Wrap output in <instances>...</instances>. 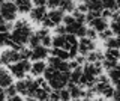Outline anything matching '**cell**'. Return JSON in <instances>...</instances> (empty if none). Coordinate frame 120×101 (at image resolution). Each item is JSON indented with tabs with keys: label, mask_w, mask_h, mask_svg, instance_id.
Returning a JSON list of instances; mask_svg holds the SVG:
<instances>
[{
	"label": "cell",
	"mask_w": 120,
	"mask_h": 101,
	"mask_svg": "<svg viewBox=\"0 0 120 101\" xmlns=\"http://www.w3.org/2000/svg\"><path fill=\"white\" fill-rule=\"evenodd\" d=\"M56 33H66V26L65 24H63V26L57 24V26H56Z\"/></svg>",
	"instance_id": "cell-42"
},
{
	"label": "cell",
	"mask_w": 120,
	"mask_h": 101,
	"mask_svg": "<svg viewBox=\"0 0 120 101\" xmlns=\"http://www.w3.org/2000/svg\"><path fill=\"white\" fill-rule=\"evenodd\" d=\"M32 33H33V30H32V26L29 24V21L17 20L14 24L11 36H12L14 42L20 44V45H24V44H29V39L32 36Z\"/></svg>",
	"instance_id": "cell-1"
},
{
	"label": "cell",
	"mask_w": 120,
	"mask_h": 101,
	"mask_svg": "<svg viewBox=\"0 0 120 101\" xmlns=\"http://www.w3.org/2000/svg\"><path fill=\"white\" fill-rule=\"evenodd\" d=\"M59 8L62 9L63 12H74V9L77 8V6H75L74 0H62Z\"/></svg>",
	"instance_id": "cell-28"
},
{
	"label": "cell",
	"mask_w": 120,
	"mask_h": 101,
	"mask_svg": "<svg viewBox=\"0 0 120 101\" xmlns=\"http://www.w3.org/2000/svg\"><path fill=\"white\" fill-rule=\"evenodd\" d=\"M108 78H110V81H112L114 85H117L120 81V66H114V68L108 69Z\"/></svg>",
	"instance_id": "cell-21"
},
{
	"label": "cell",
	"mask_w": 120,
	"mask_h": 101,
	"mask_svg": "<svg viewBox=\"0 0 120 101\" xmlns=\"http://www.w3.org/2000/svg\"><path fill=\"white\" fill-rule=\"evenodd\" d=\"M86 5H87L89 11H93V12L99 14V15H101V12H102V9H104V6H102V0H90V2L86 3Z\"/></svg>",
	"instance_id": "cell-20"
},
{
	"label": "cell",
	"mask_w": 120,
	"mask_h": 101,
	"mask_svg": "<svg viewBox=\"0 0 120 101\" xmlns=\"http://www.w3.org/2000/svg\"><path fill=\"white\" fill-rule=\"evenodd\" d=\"M20 51L15 50V48H11V50H5L2 54H0V63L2 65H11V63L20 61Z\"/></svg>",
	"instance_id": "cell-8"
},
{
	"label": "cell",
	"mask_w": 120,
	"mask_h": 101,
	"mask_svg": "<svg viewBox=\"0 0 120 101\" xmlns=\"http://www.w3.org/2000/svg\"><path fill=\"white\" fill-rule=\"evenodd\" d=\"M12 29H14L12 21H6V20L0 21V32H11Z\"/></svg>",
	"instance_id": "cell-32"
},
{
	"label": "cell",
	"mask_w": 120,
	"mask_h": 101,
	"mask_svg": "<svg viewBox=\"0 0 120 101\" xmlns=\"http://www.w3.org/2000/svg\"><path fill=\"white\" fill-rule=\"evenodd\" d=\"M112 98H114L116 101H120V88L114 89V93H112Z\"/></svg>",
	"instance_id": "cell-45"
},
{
	"label": "cell",
	"mask_w": 120,
	"mask_h": 101,
	"mask_svg": "<svg viewBox=\"0 0 120 101\" xmlns=\"http://www.w3.org/2000/svg\"><path fill=\"white\" fill-rule=\"evenodd\" d=\"M112 36V30L111 29H105V30H102V32H99V38L101 39H108V38H111Z\"/></svg>",
	"instance_id": "cell-38"
},
{
	"label": "cell",
	"mask_w": 120,
	"mask_h": 101,
	"mask_svg": "<svg viewBox=\"0 0 120 101\" xmlns=\"http://www.w3.org/2000/svg\"><path fill=\"white\" fill-rule=\"evenodd\" d=\"M47 17L54 23V26H57L60 23H63V17H65V12L62 9H51L50 12H47Z\"/></svg>",
	"instance_id": "cell-16"
},
{
	"label": "cell",
	"mask_w": 120,
	"mask_h": 101,
	"mask_svg": "<svg viewBox=\"0 0 120 101\" xmlns=\"http://www.w3.org/2000/svg\"><path fill=\"white\" fill-rule=\"evenodd\" d=\"M8 66H9V71H11V74H12L14 77H17V78H24L26 74L30 71L32 63L29 62V59H20V61L11 63V65H8Z\"/></svg>",
	"instance_id": "cell-5"
},
{
	"label": "cell",
	"mask_w": 120,
	"mask_h": 101,
	"mask_svg": "<svg viewBox=\"0 0 120 101\" xmlns=\"http://www.w3.org/2000/svg\"><path fill=\"white\" fill-rule=\"evenodd\" d=\"M51 54L52 56H57V57L60 59H65V61H68V59H71V56H69V51L65 50V48H62V47H52V50H51Z\"/></svg>",
	"instance_id": "cell-22"
},
{
	"label": "cell",
	"mask_w": 120,
	"mask_h": 101,
	"mask_svg": "<svg viewBox=\"0 0 120 101\" xmlns=\"http://www.w3.org/2000/svg\"><path fill=\"white\" fill-rule=\"evenodd\" d=\"M35 6H47V0H32Z\"/></svg>",
	"instance_id": "cell-43"
},
{
	"label": "cell",
	"mask_w": 120,
	"mask_h": 101,
	"mask_svg": "<svg viewBox=\"0 0 120 101\" xmlns=\"http://www.w3.org/2000/svg\"><path fill=\"white\" fill-rule=\"evenodd\" d=\"M12 36L9 32H0V47H11L12 45Z\"/></svg>",
	"instance_id": "cell-26"
},
{
	"label": "cell",
	"mask_w": 120,
	"mask_h": 101,
	"mask_svg": "<svg viewBox=\"0 0 120 101\" xmlns=\"http://www.w3.org/2000/svg\"><path fill=\"white\" fill-rule=\"evenodd\" d=\"M17 92L21 93L22 97H27V78H20V81L15 83Z\"/></svg>",
	"instance_id": "cell-27"
},
{
	"label": "cell",
	"mask_w": 120,
	"mask_h": 101,
	"mask_svg": "<svg viewBox=\"0 0 120 101\" xmlns=\"http://www.w3.org/2000/svg\"><path fill=\"white\" fill-rule=\"evenodd\" d=\"M11 101H22V97H18V95H14V97H11L9 98Z\"/></svg>",
	"instance_id": "cell-47"
},
{
	"label": "cell",
	"mask_w": 120,
	"mask_h": 101,
	"mask_svg": "<svg viewBox=\"0 0 120 101\" xmlns=\"http://www.w3.org/2000/svg\"><path fill=\"white\" fill-rule=\"evenodd\" d=\"M59 93H60V100H71V93H69V89H65V88H62V89H59Z\"/></svg>",
	"instance_id": "cell-37"
},
{
	"label": "cell",
	"mask_w": 120,
	"mask_h": 101,
	"mask_svg": "<svg viewBox=\"0 0 120 101\" xmlns=\"http://www.w3.org/2000/svg\"><path fill=\"white\" fill-rule=\"evenodd\" d=\"M89 24H90V27H93L96 32H102V30H105V29H108V20L104 18L102 15L95 17Z\"/></svg>",
	"instance_id": "cell-14"
},
{
	"label": "cell",
	"mask_w": 120,
	"mask_h": 101,
	"mask_svg": "<svg viewBox=\"0 0 120 101\" xmlns=\"http://www.w3.org/2000/svg\"><path fill=\"white\" fill-rule=\"evenodd\" d=\"M110 78L107 76H102V74H99V76L96 77V83H95V91L96 93H101V95H104L105 98H112V93H114V88H112V85L110 83Z\"/></svg>",
	"instance_id": "cell-4"
},
{
	"label": "cell",
	"mask_w": 120,
	"mask_h": 101,
	"mask_svg": "<svg viewBox=\"0 0 120 101\" xmlns=\"http://www.w3.org/2000/svg\"><path fill=\"white\" fill-rule=\"evenodd\" d=\"M60 2H62V0H47V6H48V8H51V9L59 8Z\"/></svg>",
	"instance_id": "cell-40"
},
{
	"label": "cell",
	"mask_w": 120,
	"mask_h": 101,
	"mask_svg": "<svg viewBox=\"0 0 120 101\" xmlns=\"http://www.w3.org/2000/svg\"><path fill=\"white\" fill-rule=\"evenodd\" d=\"M86 61H87V62H101V63H102V61H104V53H101V51H98L96 48H95L93 51H90V53L87 54Z\"/></svg>",
	"instance_id": "cell-24"
},
{
	"label": "cell",
	"mask_w": 120,
	"mask_h": 101,
	"mask_svg": "<svg viewBox=\"0 0 120 101\" xmlns=\"http://www.w3.org/2000/svg\"><path fill=\"white\" fill-rule=\"evenodd\" d=\"M17 14H18V9H17V5L14 2H3L0 5V15L5 18L6 21H14L17 18Z\"/></svg>",
	"instance_id": "cell-6"
},
{
	"label": "cell",
	"mask_w": 120,
	"mask_h": 101,
	"mask_svg": "<svg viewBox=\"0 0 120 101\" xmlns=\"http://www.w3.org/2000/svg\"><path fill=\"white\" fill-rule=\"evenodd\" d=\"M5 91H6V98H11V97H14V95H17V88H15V85H9L8 88H5Z\"/></svg>",
	"instance_id": "cell-36"
},
{
	"label": "cell",
	"mask_w": 120,
	"mask_h": 101,
	"mask_svg": "<svg viewBox=\"0 0 120 101\" xmlns=\"http://www.w3.org/2000/svg\"><path fill=\"white\" fill-rule=\"evenodd\" d=\"M68 89H69V93H71V98L72 100L82 98V97H84V89H82V86L78 85V83L68 81Z\"/></svg>",
	"instance_id": "cell-15"
},
{
	"label": "cell",
	"mask_w": 120,
	"mask_h": 101,
	"mask_svg": "<svg viewBox=\"0 0 120 101\" xmlns=\"http://www.w3.org/2000/svg\"><path fill=\"white\" fill-rule=\"evenodd\" d=\"M42 26H44V27H47V29L56 27V26H54V23H52V21H51V20H50V18H48L47 15H45V18L42 20Z\"/></svg>",
	"instance_id": "cell-41"
},
{
	"label": "cell",
	"mask_w": 120,
	"mask_h": 101,
	"mask_svg": "<svg viewBox=\"0 0 120 101\" xmlns=\"http://www.w3.org/2000/svg\"><path fill=\"white\" fill-rule=\"evenodd\" d=\"M35 100H50V92L47 91V89H44V88H38V91L35 93Z\"/></svg>",
	"instance_id": "cell-31"
},
{
	"label": "cell",
	"mask_w": 120,
	"mask_h": 101,
	"mask_svg": "<svg viewBox=\"0 0 120 101\" xmlns=\"http://www.w3.org/2000/svg\"><path fill=\"white\" fill-rule=\"evenodd\" d=\"M29 14H30V20L32 21L42 23V20L47 15V9H45V6H35V8H32V11Z\"/></svg>",
	"instance_id": "cell-12"
},
{
	"label": "cell",
	"mask_w": 120,
	"mask_h": 101,
	"mask_svg": "<svg viewBox=\"0 0 120 101\" xmlns=\"http://www.w3.org/2000/svg\"><path fill=\"white\" fill-rule=\"evenodd\" d=\"M96 48V44H95V39H90L87 36H82L78 41V53L80 54H84L87 56L90 51H93Z\"/></svg>",
	"instance_id": "cell-7"
},
{
	"label": "cell",
	"mask_w": 120,
	"mask_h": 101,
	"mask_svg": "<svg viewBox=\"0 0 120 101\" xmlns=\"http://www.w3.org/2000/svg\"><path fill=\"white\" fill-rule=\"evenodd\" d=\"M45 68H47V63H45L44 61H35L32 63V66H30V73H32V76H42Z\"/></svg>",
	"instance_id": "cell-18"
},
{
	"label": "cell",
	"mask_w": 120,
	"mask_h": 101,
	"mask_svg": "<svg viewBox=\"0 0 120 101\" xmlns=\"http://www.w3.org/2000/svg\"><path fill=\"white\" fill-rule=\"evenodd\" d=\"M104 57L119 62L120 61V48H107V51L104 53Z\"/></svg>",
	"instance_id": "cell-25"
},
{
	"label": "cell",
	"mask_w": 120,
	"mask_h": 101,
	"mask_svg": "<svg viewBox=\"0 0 120 101\" xmlns=\"http://www.w3.org/2000/svg\"><path fill=\"white\" fill-rule=\"evenodd\" d=\"M41 44V38L36 35V33H32V36H30V39H29V45H30V48H35V47H38Z\"/></svg>",
	"instance_id": "cell-33"
},
{
	"label": "cell",
	"mask_w": 120,
	"mask_h": 101,
	"mask_svg": "<svg viewBox=\"0 0 120 101\" xmlns=\"http://www.w3.org/2000/svg\"><path fill=\"white\" fill-rule=\"evenodd\" d=\"M86 36L90 38V39H96L98 38V33H96V30L93 27H90V29H87V32H86Z\"/></svg>",
	"instance_id": "cell-39"
},
{
	"label": "cell",
	"mask_w": 120,
	"mask_h": 101,
	"mask_svg": "<svg viewBox=\"0 0 120 101\" xmlns=\"http://www.w3.org/2000/svg\"><path fill=\"white\" fill-rule=\"evenodd\" d=\"M18 51H20V57L21 59H30V56H32V48L29 50V48H26L24 45H22Z\"/></svg>",
	"instance_id": "cell-35"
},
{
	"label": "cell",
	"mask_w": 120,
	"mask_h": 101,
	"mask_svg": "<svg viewBox=\"0 0 120 101\" xmlns=\"http://www.w3.org/2000/svg\"><path fill=\"white\" fill-rule=\"evenodd\" d=\"M12 74H11L9 68H5V66L0 63V86L2 88H8L9 85H12Z\"/></svg>",
	"instance_id": "cell-13"
},
{
	"label": "cell",
	"mask_w": 120,
	"mask_h": 101,
	"mask_svg": "<svg viewBox=\"0 0 120 101\" xmlns=\"http://www.w3.org/2000/svg\"><path fill=\"white\" fill-rule=\"evenodd\" d=\"M51 45H52V47H62V48H65V50L69 51L71 45H74V44L68 42L66 33H56V36H54V38H52V41H51Z\"/></svg>",
	"instance_id": "cell-11"
},
{
	"label": "cell",
	"mask_w": 120,
	"mask_h": 101,
	"mask_svg": "<svg viewBox=\"0 0 120 101\" xmlns=\"http://www.w3.org/2000/svg\"><path fill=\"white\" fill-rule=\"evenodd\" d=\"M2 100H6V91H5V88L0 86V101Z\"/></svg>",
	"instance_id": "cell-46"
},
{
	"label": "cell",
	"mask_w": 120,
	"mask_h": 101,
	"mask_svg": "<svg viewBox=\"0 0 120 101\" xmlns=\"http://www.w3.org/2000/svg\"><path fill=\"white\" fill-rule=\"evenodd\" d=\"M81 76H82V66H77V68L71 69V78L69 81H72V83H78L80 85V80H81Z\"/></svg>",
	"instance_id": "cell-23"
},
{
	"label": "cell",
	"mask_w": 120,
	"mask_h": 101,
	"mask_svg": "<svg viewBox=\"0 0 120 101\" xmlns=\"http://www.w3.org/2000/svg\"><path fill=\"white\" fill-rule=\"evenodd\" d=\"M63 23L66 26V33H72L75 36H86V32H87V27L84 26V23L78 21L74 15H65L63 17Z\"/></svg>",
	"instance_id": "cell-2"
},
{
	"label": "cell",
	"mask_w": 120,
	"mask_h": 101,
	"mask_svg": "<svg viewBox=\"0 0 120 101\" xmlns=\"http://www.w3.org/2000/svg\"><path fill=\"white\" fill-rule=\"evenodd\" d=\"M69 78H71V71H57L56 69L47 81L50 83L51 89L59 91V89H62V88H66Z\"/></svg>",
	"instance_id": "cell-3"
},
{
	"label": "cell",
	"mask_w": 120,
	"mask_h": 101,
	"mask_svg": "<svg viewBox=\"0 0 120 101\" xmlns=\"http://www.w3.org/2000/svg\"><path fill=\"white\" fill-rule=\"evenodd\" d=\"M14 3L17 5L18 12H21V14H29L33 8L32 0H14Z\"/></svg>",
	"instance_id": "cell-17"
},
{
	"label": "cell",
	"mask_w": 120,
	"mask_h": 101,
	"mask_svg": "<svg viewBox=\"0 0 120 101\" xmlns=\"http://www.w3.org/2000/svg\"><path fill=\"white\" fill-rule=\"evenodd\" d=\"M105 47L107 48H120V36H116V38H108L105 39Z\"/></svg>",
	"instance_id": "cell-29"
},
{
	"label": "cell",
	"mask_w": 120,
	"mask_h": 101,
	"mask_svg": "<svg viewBox=\"0 0 120 101\" xmlns=\"http://www.w3.org/2000/svg\"><path fill=\"white\" fill-rule=\"evenodd\" d=\"M74 59H75V61H77L78 63H80V65H82V63L86 62V57H84V54H81V56H78V54H77Z\"/></svg>",
	"instance_id": "cell-44"
},
{
	"label": "cell",
	"mask_w": 120,
	"mask_h": 101,
	"mask_svg": "<svg viewBox=\"0 0 120 101\" xmlns=\"http://www.w3.org/2000/svg\"><path fill=\"white\" fill-rule=\"evenodd\" d=\"M119 11H120V2H119Z\"/></svg>",
	"instance_id": "cell-49"
},
{
	"label": "cell",
	"mask_w": 120,
	"mask_h": 101,
	"mask_svg": "<svg viewBox=\"0 0 120 101\" xmlns=\"http://www.w3.org/2000/svg\"><path fill=\"white\" fill-rule=\"evenodd\" d=\"M95 83H96V77L95 76H90V74L82 73L81 80H80V85L81 86H84V88H93Z\"/></svg>",
	"instance_id": "cell-19"
},
{
	"label": "cell",
	"mask_w": 120,
	"mask_h": 101,
	"mask_svg": "<svg viewBox=\"0 0 120 101\" xmlns=\"http://www.w3.org/2000/svg\"><path fill=\"white\" fill-rule=\"evenodd\" d=\"M3 2H5V0H0V5H2V3H3Z\"/></svg>",
	"instance_id": "cell-48"
},
{
	"label": "cell",
	"mask_w": 120,
	"mask_h": 101,
	"mask_svg": "<svg viewBox=\"0 0 120 101\" xmlns=\"http://www.w3.org/2000/svg\"><path fill=\"white\" fill-rule=\"evenodd\" d=\"M117 2H120V0H117Z\"/></svg>",
	"instance_id": "cell-50"
},
{
	"label": "cell",
	"mask_w": 120,
	"mask_h": 101,
	"mask_svg": "<svg viewBox=\"0 0 120 101\" xmlns=\"http://www.w3.org/2000/svg\"><path fill=\"white\" fill-rule=\"evenodd\" d=\"M102 6L104 9H110V11H117L119 9V2L117 0H102Z\"/></svg>",
	"instance_id": "cell-30"
},
{
	"label": "cell",
	"mask_w": 120,
	"mask_h": 101,
	"mask_svg": "<svg viewBox=\"0 0 120 101\" xmlns=\"http://www.w3.org/2000/svg\"><path fill=\"white\" fill-rule=\"evenodd\" d=\"M111 30H112V35L120 36V20H112L111 21Z\"/></svg>",
	"instance_id": "cell-34"
},
{
	"label": "cell",
	"mask_w": 120,
	"mask_h": 101,
	"mask_svg": "<svg viewBox=\"0 0 120 101\" xmlns=\"http://www.w3.org/2000/svg\"><path fill=\"white\" fill-rule=\"evenodd\" d=\"M48 65L52 66L57 71H71L69 62L65 61V59H60L57 56H52V57H48Z\"/></svg>",
	"instance_id": "cell-9"
},
{
	"label": "cell",
	"mask_w": 120,
	"mask_h": 101,
	"mask_svg": "<svg viewBox=\"0 0 120 101\" xmlns=\"http://www.w3.org/2000/svg\"><path fill=\"white\" fill-rule=\"evenodd\" d=\"M48 54H50L48 47H45V45H42V44H39L38 47L32 48V56H30V59H33V61H44V59L48 57Z\"/></svg>",
	"instance_id": "cell-10"
}]
</instances>
